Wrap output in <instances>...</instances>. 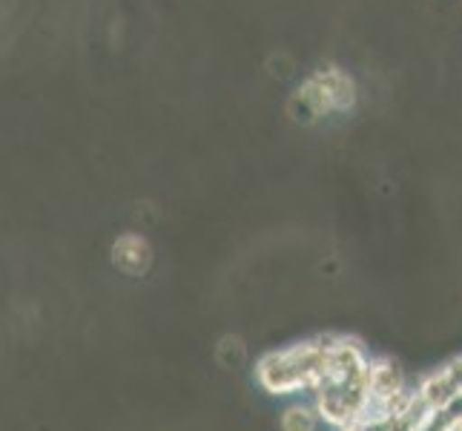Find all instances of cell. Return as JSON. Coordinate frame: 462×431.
<instances>
[{"label": "cell", "instance_id": "6da1fadb", "mask_svg": "<svg viewBox=\"0 0 462 431\" xmlns=\"http://www.w3.org/2000/svg\"><path fill=\"white\" fill-rule=\"evenodd\" d=\"M113 265L126 276H144L152 265V248L144 236L124 233L113 242Z\"/></svg>", "mask_w": 462, "mask_h": 431}, {"label": "cell", "instance_id": "7a4b0ae2", "mask_svg": "<svg viewBox=\"0 0 462 431\" xmlns=\"http://www.w3.org/2000/svg\"><path fill=\"white\" fill-rule=\"evenodd\" d=\"M319 423H322V417H319L313 400L293 397L282 411V431H316Z\"/></svg>", "mask_w": 462, "mask_h": 431}]
</instances>
